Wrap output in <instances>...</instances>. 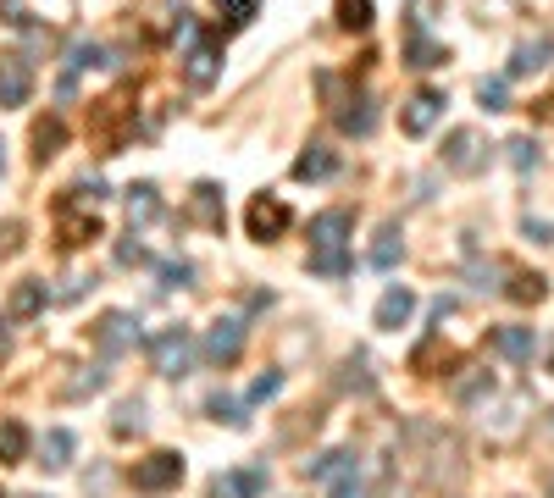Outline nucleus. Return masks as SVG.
Listing matches in <instances>:
<instances>
[{
	"mask_svg": "<svg viewBox=\"0 0 554 498\" xmlns=\"http://www.w3.org/2000/svg\"><path fill=\"white\" fill-rule=\"evenodd\" d=\"M178 34H183V78H189V89H211L222 72V45L205 39L189 12H178Z\"/></svg>",
	"mask_w": 554,
	"mask_h": 498,
	"instance_id": "obj_1",
	"label": "nucleus"
},
{
	"mask_svg": "<svg viewBox=\"0 0 554 498\" xmlns=\"http://www.w3.org/2000/svg\"><path fill=\"white\" fill-rule=\"evenodd\" d=\"M150 366L161 371V377H189L194 366V332L189 327H167L150 338Z\"/></svg>",
	"mask_w": 554,
	"mask_h": 498,
	"instance_id": "obj_2",
	"label": "nucleus"
},
{
	"mask_svg": "<svg viewBox=\"0 0 554 498\" xmlns=\"http://www.w3.org/2000/svg\"><path fill=\"white\" fill-rule=\"evenodd\" d=\"M322 89H327V95H338V83H333V78H322ZM333 122H338L344 133H355V139H366V133H372V122H377L372 95H366V89H350V95H338Z\"/></svg>",
	"mask_w": 554,
	"mask_h": 498,
	"instance_id": "obj_3",
	"label": "nucleus"
},
{
	"mask_svg": "<svg viewBox=\"0 0 554 498\" xmlns=\"http://www.w3.org/2000/svg\"><path fill=\"white\" fill-rule=\"evenodd\" d=\"M178 482H183V454H172V449H156L133 465V487H139V493H167V487H178Z\"/></svg>",
	"mask_w": 554,
	"mask_h": 498,
	"instance_id": "obj_4",
	"label": "nucleus"
},
{
	"mask_svg": "<svg viewBox=\"0 0 554 498\" xmlns=\"http://www.w3.org/2000/svg\"><path fill=\"white\" fill-rule=\"evenodd\" d=\"M444 166L449 172H460V178H477L482 166H488V144H482L477 128H455L444 139Z\"/></svg>",
	"mask_w": 554,
	"mask_h": 498,
	"instance_id": "obj_5",
	"label": "nucleus"
},
{
	"mask_svg": "<svg viewBox=\"0 0 554 498\" xmlns=\"http://www.w3.org/2000/svg\"><path fill=\"white\" fill-rule=\"evenodd\" d=\"M78 205H84V200H78L73 189H67V194L56 200V233H61V249H78V244H89V238H100V222H95L89 211H78Z\"/></svg>",
	"mask_w": 554,
	"mask_h": 498,
	"instance_id": "obj_6",
	"label": "nucleus"
},
{
	"mask_svg": "<svg viewBox=\"0 0 554 498\" xmlns=\"http://www.w3.org/2000/svg\"><path fill=\"white\" fill-rule=\"evenodd\" d=\"M89 338H95V349L111 360V355H122V349L139 344V321H133L128 310H106V316L95 321V332H89Z\"/></svg>",
	"mask_w": 554,
	"mask_h": 498,
	"instance_id": "obj_7",
	"label": "nucleus"
},
{
	"mask_svg": "<svg viewBox=\"0 0 554 498\" xmlns=\"http://www.w3.org/2000/svg\"><path fill=\"white\" fill-rule=\"evenodd\" d=\"M244 227H250V238L272 244V238H283V227H289V205L277 200V194H255V200H250V216H244Z\"/></svg>",
	"mask_w": 554,
	"mask_h": 498,
	"instance_id": "obj_8",
	"label": "nucleus"
},
{
	"mask_svg": "<svg viewBox=\"0 0 554 498\" xmlns=\"http://www.w3.org/2000/svg\"><path fill=\"white\" fill-rule=\"evenodd\" d=\"M239 355H244V321L239 316L211 321V332H205V360H211V366H233Z\"/></svg>",
	"mask_w": 554,
	"mask_h": 498,
	"instance_id": "obj_9",
	"label": "nucleus"
},
{
	"mask_svg": "<svg viewBox=\"0 0 554 498\" xmlns=\"http://www.w3.org/2000/svg\"><path fill=\"white\" fill-rule=\"evenodd\" d=\"M438 117H444V95H438V89H416V95L405 100V111H399V128H405L410 139H422Z\"/></svg>",
	"mask_w": 554,
	"mask_h": 498,
	"instance_id": "obj_10",
	"label": "nucleus"
},
{
	"mask_svg": "<svg viewBox=\"0 0 554 498\" xmlns=\"http://www.w3.org/2000/svg\"><path fill=\"white\" fill-rule=\"evenodd\" d=\"M344 238H350V211H322L311 222V255H344Z\"/></svg>",
	"mask_w": 554,
	"mask_h": 498,
	"instance_id": "obj_11",
	"label": "nucleus"
},
{
	"mask_svg": "<svg viewBox=\"0 0 554 498\" xmlns=\"http://www.w3.org/2000/svg\"><path fill=\"white\" fill-rule=\"evenodd\" d=\"M28 89H34V72H28V61H23V56H0V111L23 106Z\"/></svg>",
	"mask_w": 554,
	"mask_h": 498,
	"instance_id": "obj_12",
	"label": "nucleus"
},
{
	"mask_svg": "<svg viewBox=\"0 0 554 498\" xmlns=\"http://www.w3.org/2000/svg\"><path fill=\"white\" fill-rule=\"evenodd\" d=\"M266 493V471L261 465H244V471H228L211 482V498H261Z\"/></svg>",
	"mask_w": 554,
	"mask_h": 498,
	"instance_id": "obj_13",
	"label": "nucleus"
},
{
	"mask_svg": "<svg viewBox=\"0 0 554 498\" xmlns=\"http://www.w3.org/2000/svg\"><path fill=\"white\" fill-rule=\"evenodd\" d=\"M410 310H416V294L394 283L383 299H377V327H383V332H399V327L410 321Z\"/></svg>",
	"mask_w": 554,
	"mask_h": 498,
	"instance_id": "obj_14",
	"label": "nucleus"
},
{
	"mask_svg": "<svg viewBox=\"0 0 554 498\" xmlns=\"http://www.w3.org/2000/svg\"><path fill=\"white\" fill-rule=\"evenodd\" d=\"M549 50H554V39L549 34H532V39H521L516 45V56H510V78H532V72L549 61Z\"/></svg>",
	"mask_w": 554,
	"mask_h": 498,
	"instance_id": "obj_15",
	"label": "nucleus"
},
{
	"mask_svg": "<svg viewBox=\"0 0 554 498\" xmlns=\"http://www.w3.org/2000/svg\"><path fill=\"white\" fill-rule=\"evenodd\" d=\"M338 172V150H327V144H311V150L294 161V178L300 183H322V178H333Z\"/></svg>",
	"mask_w": 554,
	"mask_h": 498,
	"instance_id": "obj_16",
	"label": "nucleus"
},
{
	"mask_svg": "<svg viewBox=\"0 0 554 498\" xmlns=\"http://www.w3.org/2000/svg\"><path fill=\"white\" fill-rule=\"evenodd\" d=\"M494 349L505 360H516V366H527L532 349H538V332H532V327H499L494 332Z\"/></svg>",
	"mask_w": 554,
	"mask_h": 498,
	"instance_id": "obj_17",
	"label": "nucleus"
},
{
	"mask_svg": "<svg viewBox=\"0 0 554 498\" xmlns=\"http://www.w3.org/2000/svg\"><path fill=\"white\" fill-rule=\"evenodd\" d=\"M156 216H161L156 183H133L128 189V227H145V222H156Z\"/></svg>",
	"mask_w": 554,
	"mask_h": 498,
	"instance_id": "obj_18",
	"label": "nucleus"
},
{
	"mask_svg": "<svg viewBox=\"0 0 554 498\" xmlns=\"http://www.w3.org/2000/svg\"><path fill=\"white\" fill-rule=\"evenodd\" d=\"M189 216H194L200 227H222V189H217V183H194Z\"/></svg>",
	"mask_w": 554,
	"mask_h": 498,
	"instance_id": "obj_19",
	"label": "nucleus"
},
{
	"mask_svg": "<svg viewBox=\"0 0 554 498\" xmlns=\"http://www.w3.org/2000/svg\"><path fill=\"white\" fill-rule=\"evenodd\" d=\"M73 432H45V443H39V465H45V471H67V465H73Z\"/></svg>",
	"mask_w": 554,
	"mask_h": 498,
	"instance_id": "obj_20",
	"label": "nucleus"
},
{
	"mask_svg": "<svg viewBox=\"0 0 554 498\" xmlns=\"http://www.w3.org/2000/svg\"><path fill=\"white\" fill-rule=\"evenodd\" d=\"M344 471H355L350 449H327V454H316V460H305V476H311V482H333V476H344Z\"/></svg>",
	"mask_w": 554,
	"mask_h": 498,
	"instance_id": "obj_21",
	"label": "nucleus"
},
{
	"mask_svg": "<svg viewBox=\"0 0 554 498\" xmlns=\"http://www.w3.org/2000/svg\"><path fill=\"white\" fill-rule=\"evenodd\" d=\"M61 139H67V122H61V117H39L34 122V161L45 166L50 155L61 150Z\"/></svg>",
	"mask_w": 554,
	"mask_h": 498,
	"instance_id": "obj_22",
	"label": "nucleus"
},
{
	"mask_svg": "<svg viewBox=\"0 0 554 498\" xmlns=\"http://www.w3.org/2000/svg\"><path fill=\"white\" fill-rule=\"evenodd\" d=\"M17 460H28V427L23 421H0V465H17Z\"/></svg>",
	"mask_w": 554,
	"mask_h": 498,
	"instance_id": "obj_23",
	"label": "nucleus"
},
{
	"mask_svg": "<svg viewBox=\"0 0 554 498\" xmlns=\"http://www.w3.org/2000/svg\"><path fill=\"white\" fill-rule=\"evenodd\" d=\"M45 283H17L12 288V299H6V310H12L17 321H28V316H39V310H45Z\"/></svg>",
	"mask_w": 554,
	"mask_h": 498,
	"instance_id": "obj_24",
	"label": "nucleus"
},
{
	"mask_svg": "<svg viewBox=\"0 0 554 498\" xmlns=\"http://www.w3.org/2000/svg\"><path fill=\"white\" fill-rule=\"evenodd\" d=\"M399 249H405V244H399V227L383 222V227H377V244H372V266H377V272H388V266L399 261Z\"/></svg>",
	"mask_w": 554,
	"mask_h": 498,
	"instance_id": "obj_25",
	"label": "nucleus"
},
{
	"mask_svg": "<svg viewBox=\"0 0 554 498\" xmlns=\"http://www.w3.org/2000/svg\"><path fill=\"white\" fill-rule=\"evenodd\" d=\"M505 294L516 299V305H538V299L549 294V283H543L538 272H516V277H510V288H505Z\"/></svg>",
	"mask_w": 554,
	"mask_h": 498,
	"instance_id": "obj_26",
	"label": "nucleus"
},
{
	"mask_svg": "<svg viewBox=\"0 0 554 498\" xmlns=\"http://www.w3.org/2000/svg\"><path fill=\"white\" fill-rule=\"evenodd\" d=\"M438 61H444V50H438V45H433V39H427L416 23H410V67L427 72V67H438Z\"/></svg>",
	"mask_w": 554,
	"mask_h": 498,
	"instance_id": "obj_27",
	"label": "nucleus"
},
{
	"mask_svg": "<svg viewBox=\"0 0 554 498\" xmlns=\"http://www.w3.org/2000/svg\"><path fill=\"white\" fill-rule=\"evenodd\" d=\"M338 28H350V34H361V28H372V0H338Z\"/></svg>",
	"mask_w": 554,
	"mask_h": 498,
	"instance_id": "obj_28",
	"label": "nucleus"
},
{
	"mask_svg": "<svg viewBox=\"0 0 554 498\" xmlns=\"http://www.w3.org/2000/svg\"><path fill=\"white\" fill-rule=\"evenodd\" d=\"M205 410H211V421H228V427H244V421H250V415H244V404L233 399V393H211V404H205Z\"/></svg>",
	"mask_w": 554,
	"mask_h": 498,
	"instance_id": "obj_29",
	"label": "nucleus"
},
{
	"mask_svg": "<svg viewBox=\"0 0 554 498\" xmlns=\"http://www.w3.org/2000/svg\"><path fill=\"white\" fill-rule=\"evenodd\" d=\"M477 100H482L488 111H510V83H505V78H482V83H477Z\"/></svg>",
	"mask_w": 554,
	"mask_h": 498,
	"instance_id": "obj_30",
	"label": "nucleus"
},
{
	"mask_svg": "<svg viewBox=\"0 0 554 498\" xmlns=\"http://www.w3.org/2000/svg\"><path fill=\"white\" fill-rule=\"evenodd\" d=\"M139 427H145V410H139V399L117 404V421H111V432H117V438H133Z\"/></svg>",
	"mask_w": 554,
	"mask_h": 498,
	"instance_id": "obj_31",
	"label": "nucleus"
},
{
	"mask_svg": "<svg viewBox=\"0 0 554 498\" xmlns=\"http://www.w3.org/2000/svg\"><path fill=\"white\" fill-rule=\"evenodd\" d=\"M217 12L228 17V28H250V17H255V0H217Z\"/></svg>",
	"mask_w": 554,
	"mask_h": 498,
	"instance_id": "obj_32",
	"label": "nucleus"
},
{
	"mask_svg": "<svg viewBox=\"0 0 554 498\" xmlns=\"http://www.w3.org/2000/svg\"><path fill=\"white\" fill-rule=\"evenodd\" d=\"M505 150H510V166H516V172H532V166H538V144L532 139H510Z\"/></svg>",
	"mask_w": 554,
	"mask_h": 498,
	"instance_id": "obj_33",
	"label": "nucleus"
},
{
	"mask_svg": "<svg viewBox=\"0 0 554 498\" xmlns=\"http://www.w3.org/2000/svg\"><path fill=\"white\" fill-rule=\"evenodd\" d=\"M272 393H283V371H261V377L250 382V399H255V404H266Z\"/></svg>",
	"mask_w": 554,
	"mask_h": 498,
	"instance_id": "obj_34",
	"label": "nucleus"
},
{
	"mask_svg": "<svg viewBox=\"0 0 554 498\" xmlns=\"http://www.w3.org/2000/svg\"><path fill=\"white\" fill-rule=\"evenodd\" d=\"M333 498H366V482H361V465L344 476H333Z\"/></svg>",
	"mask_w": 554,
	"mask_h": 498,
	"instance_id": "obj_35",
	"label": "nucleus"
},
{
	"mask_svg": "<svg viewBox=\"0 0 554 498\" xmlns=\"http://www.w3.org/2000/svg\"><path fill=\"white\" fill-rule=\"evenodd\" d=\"M161 283H167V288H189L194 283V266L189 261H161Z\"/></svg>",
	"mask_w": 554,
	"mask_h": 498,
	"instance_id": "obj_36",
	"label": "nucleus"
},
{
	"mask_svg": "<svg viewBox=\"0 0 554 498\" xmlns=\"http://www.w3.org/2000/svg\"><path fill=\"white\" fill-rule=\"evenodd\" d=\"M145 261H150V249H145V244H139V238L128 233V238H122V244H117V266H145Z\"/></svg>",
	"mask_w": 554,
	"mask_h": 498,
	"instance_id": "obj_37",
	"label": "nucleus"
},
{
	"mask_svg": "<svg viewBox=\"0 0 554 498\" xmlns=\"http://www.w3.org/2000/svg\"><path fill=\"white\" fill-rule=\"evenodd\" d=\"M311 272L316 277H344L350 272V255H311Z\"/></svg>",
	"mask_w": 554,
	"mask_h": 498,
	"instance_id": "obj_38",
	"label": "nucleus"
},
{
	"mask_svg": "<svg viewBox=\"0 0 554 498\" xmlns=\"http://www.w3.org/2000/svg\"><path fill=\"white\" fill-rule=\"evenodd\" d=\"M23 249V222H0V261H12Z\"/></svg>",
	"mask_w": 554,
	"mask_h": 498,
	"instance_id": "obj_39",
	"label": "nucleus"
},
{
	"mask_svg": "<svg viewBox=\"0 0 554 498\" xmlns=\"http://www.w3.org/2000/svg\"><path fill=\"white\" fill-rule=\"evenodd\" d=\"M73 194H78V200H84V205H100V200H106V183H100V178H84V183H73Z\"/></svg>",
	"mask_w": 554,
	"mask_h": 498,
	"instance_id": "obj_40",
	"label": "nucleus"
},
{
	"mask_svg": "<svg viewBox=\"0 0 554 498\" xmlns=\"http://www.w3.org/2000/svg\"><path fill=\"white\" fill-rule=\"evenodd\" d=\"M482 393H494V377H488V371H482V377H471V382H460V399H482Z\"/></svg>",
	"mask_w": 554,
	"mask_h": 498,
	"instance_id": "obj_41",
	"label": "nucleus"
},
{
	"mask_svg": "<svg viewBox=\"0 0 554 498\" xmlns=\"http://www.w3.org/2000/svg\"><path fill=\"white\" fill-rule=\"evenodd\" d=\"M6 23H17V28H23V23H28V12H23V0H6Z\"/></svg>",
	"mask_w": 554,
	"mask_h": 498,
	"instance_id": "obj_42",
	"label": "nucleus"
},
{
	"mask_svg": "<svg viewBox=\"0 0 554 498\" xmlns=\"http://www.w3.org/2000/svg\"><path fill=\"white\" fill-rule=\"evenodd\" d=\"M527 233H538L543 244H549V238H554V222H532V216H527Z\"/></svg>",
	"mask_w": 554,
	"mask_h": 498,
	"instance_id": "obj_43",
	"label": "nucleus"
},
{
	"mask_svg": "<svg viewBox=\"0 0 554 498\" xmlns=\"http://www.w3.org/2000/svg\"><path fill=\"white\" fill-rule=\"evenodd\" d=\"M0 172H6V144H0Z\"/></svg>",
	"mask_w": 554,
	"mask_h": 498,
	"instance_id": "obj_44",
	"label": "nucleus"
},
{
	"mask_svg": "<svg viewBox=\"0 0 554 498\" xmlns=\"http://www.w3.org/2000/svg\"><path fill=\"white\" fill-rule=\"evenodd\" d=\"M28 498H39V493H28Z\"/></svg>",
	"mask_w": 554,
	"mask_h": 498,
	"instance_id": "obj_45",
	"label": "nucleus"
}]
</instances>
